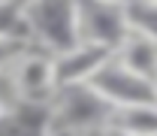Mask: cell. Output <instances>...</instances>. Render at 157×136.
<instances>
[{
	"label": "cell",
	"instance_id": "15",
	"mask_svg": "<svg viewBox=\"0 0 157 136\" xmlns=\"http://www.w3.org/2000/svg\"><path fill=\"white\" fill-rule=\"evenodd\" d=\"M103 3H115V6H130L133 0H103Z\"/></svg>",
	"mask_w": 157,
	"mask_h": 136
},
{
	"label": "cell",
	"instance_id": "6",
	"mask_svg": "<svg viewBox=\"0 0 157 136\" xmlns=\"http://www.w3.org/2000/svg\"><path fill=\"white\" fill-rule=\"evenodd\" d=\"M115 58L112 49L97 45L82 39L78 45H73L70 52H63L55 58V79H58V91L60 88H76V85H88L100 70Z\"/></svg>",
	"mask_w": 157,
	"mask_h": 136
},
{
	"label": "cell",
	"instance_id": "12",
	"mask_svg": "<svg viewBox=\"0 0 157 136\" xmlns=\"http://www.w3.org/2000/svg\"><path fill=\"white\" fill-rule=\"evenodd\" d=\"M27 49H30V42L24 37H0V76H6Z\"/></svg>",
	"mask_w": 157,
	"mask_h": 136
},
{
	"label": "cell",
	"instance_id": "5",
	"mask_svg": "<svg viewBox=\"0 0 157 136\" xmlns=\"http://www.w3.org/2000/svg\"><path fill=\"white\" fill-rule=\"evenodd\" d=\"M78 12H82V39L106 45L112 52L130 27L127 6L103 3V0H78Z\"/></svg>",
	"mask_w": 157,
	"mask_h": 136
},
{
	"label": "cell",
	"instance_id": "11",
	"mask_svg": "<svg viewBox=\"0 0 157 136\" xmlns=\"http://www.w3.org/2000/svg\"><path fill=\"white\" fill-rule=\"evenodd\" d=\"M0 37H24V21H21V0L0 3Z\"/></svg>",
	"mask_w": 157,
	"mask_h": 136
},
{
	"label": "cell",
	"instance_id": "13",
	"mask_svg": "<svg viewBox=\"0 0 157 136\" xmlns=\"http://www.w3.org/2000/svg\"><path fill=\"white\" fill-rule=\"evenodd\" d=\"M9 109H12V100H6V97H0V118L6 115V112H9Z\"/></svg>",
	"mask_w": 157,
	"mask_h": 136
},
{
	"label": "cell",
	"instance_id": "14",
	"mask_svg": "<svg viewBox=\"0 0 157 136\" xmlns=\"http://www.w3.org/2000/svg\"><path fill=\"white\" fill-rule=\"evenodd\" d=\"M103 136H130V133H124V130H115V127H106V130H103Z\"/></svg>",
	"mask_w": 157,
	"mask_h": 136
},
{
	"label": "cell",
	"instance_id": "9",
	"mask_svg": "<svg viewBox=\"0 0 157 136\" xmlns=\"http://www.w3.org/2000/svg\"><path fill=\"white\" fill-rule=\"evenodd\" d=\"M109 127L124 130V133H130V136H157V103L115 109Z\"/></svg>",
	"mask_w": 157,
	"mask_h": 136
},
{
	"label": "cell",
	"instance_id": "2",
	"mask_svg": "<svg viewBox=\"0 0 157 136\" xmlns=\"http://www.w3.org/2000/svg\"><path fill=\"white\" fill-rule=\"evenodd\" d=\"M112 106L100 97L91 85L60 88L58 97L48 106V127L52 130H70V133H91L106 130L112 121Z\"/></svg>",
	"mask_w": 157,
	"mask_h": 136
},
{
	"label": "cell",
	"instance_id": "10",
	"mask_svg": "<svg viewBox=\"0 0 157 136\" xmlns=\"http://www.w3.org/2000/svg\"><path fill=\"white\" fill-rule=\"evenodd\" d=\"M127 18H130L133 27H139L142 33L157 39V3H151V0H133L127 6Z\"/></svg>",
	"mask_w": 157,
	"mask_h": 136
},
{
	"label": "cell",
	"instance_id": "16",
	"mask_svg": "<svg viewBox=\"0 0 157 136\" xmlns=\"http://www.w3.org/2000/svg\"><path fill=\"white\" fill-rule=\"evenodd\" d=\"M0 3H12V0H0Z\"/></svg>",
	"mask_w": 157,
	"mask_h": 136
},
{
	"label": "cell",
	"instance_id": "4",
	"mask_svg": "<svg viewBox=\"0 0 157 136\" xmlns=\"http://www.w3.org/2000/svg\"><path fill=\"white\" fill-rule=\"evenodd\" d=\"M88 85H91L112 109H130V106L157 103V85L154 82H148V79L130 73V70L121 67L115 58L109 60Z\"/></svg>",
	"mask_w": 157,
	"mask_h": 136
},
{
	"label": "cell",
	"instance_id": "7",
	"mask_svg": "<svg viewBox=\"0 0 157 136\" xmlns=\"http://www.w3.org/2000/svg\"><path fill=\"white\" fill-rule=\"evenodd\" d=\"M115 60L121 67H127L130 73H136V76L157 85V39L142 33L139 27H133V24L127 27L124 39L115 49Z\"/></svg>",
	"mask_w": 157,
	"mask_h": 136
},
{
	"label": "cell",
	"instance_id": "17",
	"mask_svg": "<svg viewBox=\"0 0 157 136\" xmlns=\"http://www.w3.org/2000/svg\"><path fill=\"white\" fill-rule=\"evenodd\" d=\"M151 3H157V0H151Z\"/></svg>",
	"mask_w": 157,
	"mask_h": 136
},
{
	"label": "cell",
	"instance_id": "1",
	"mask_svg": "<svg viewBox=\"0 0 157 136\" xmlns=\"http://www.w3.org/2000/svg\"><path fill=\"white\" fill-rule=\"evenodd\" d=\"M21 21L27 42L52 58L82 42L78 0H21Z\"/></svg>",
	"mask_w": 157,
	"mask_h": 136
},
{
	"label": "cell",
	"instance_id": "8",
	"mask_svg": "<svg viewBox=\"0 0 157 136\" xmlns=\"http://www.w3.org/2000/svg\"><path fill=\"white\" fill-rule=\"evenodd\" d=\"M48 133V109L36 106H18L0 118V136H45Z\"/></svg>",
	"mask_w": 157,
	"mask_h": 136
},
{
	"label": "cell",
	"instance_id": "3",
	"mask_svg": "<svg viewBox=\"0 0 157 136\" xmlns=\"http://www.w3.org/2000/svg\"><path fill=\"white\" fill-rule=\"evenodd\" d=\"M6 82H9V100H12V103L48 109L52 100L58 97L55 58L30 45V49L15 60V67L6 73Z\"/></svg>",
	"mask_w": 157,
	"mask_h": 136
}]
</instances>
